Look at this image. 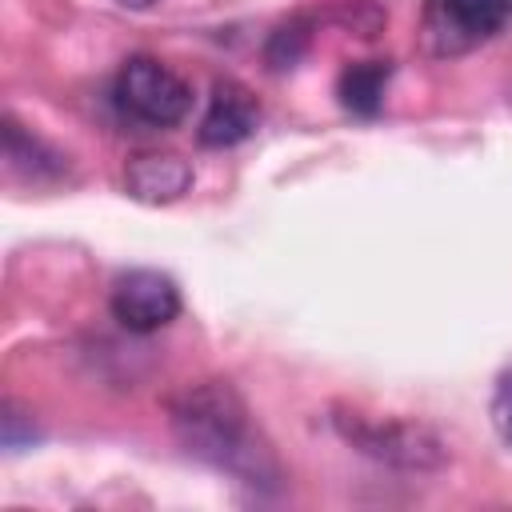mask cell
<instances>
[{"label": "cell", "mask_w": 512, "mask_h": 512, "mask_svg": "<svg viewBox=\"0 0 512 512\" xmlns=\"http://www.w3.org/2000/svg\"><path fill=\"white\" fill-rule=\"evenodd\" d=\"M172 432L188 456L236 476L248 488L276 492L284 472L268 440L252 428L248 404L228 380H200L172 400Z\"/></svg>", "instance_id": "obj_1"}, {"label": "cell", "mask_w": 512, "mask_h": 512, "mask_svg": "<svg viewBox=\"0 0 512 512\" xmlns=\"http://www.w3.org/2000/svg\"><path fill=\"white\" fill-rule=\"evenodd\" d=\"M344 444H352L360 456L400 468V472H436L448 464V444L416 420H376L364 412H336L332 416Z\"/></svg>", "instance_id": "obj_2"}, {"label": "cell", "mask_w": 512, "mask_h": 512, "mask_svg": "<svg viewBox=\"0 0 512 512\" xmlns=\"http://www.w3.org/2000/svg\"><path fill=\"white\" fill-rule=\"evenodd\" d=\"M112 100L124 120L144 124V128H176L188 108H192V88L160 60L152 56H132L120 64Z\"/></svg>", "instance_id": "obj_3"}, {"label": "cell", "mask_w": 512, "mask_h": 512, "mask_svg": "<svg viewBox=\"0 0 512 512\" xmlns=\"http://www.w3.org/2000/svg\"><path fill=\"white\" fill-rule=\"evenodd\" d=\"M512 24V0H424L420 36L432 56H464Z\"/></svg>", "instance_id": "obj_4"}, {"label": "cell", "mask_w": 512, "mask_h": 512, "mask_svg": "<svg viewBox=\"0 0 512 512\" xmlns=\"http://www.w3.org/2000/svg\"><path fill=\"white\" fill-rule=\"evenodd\" d=\"M108 308L120 328L128 332H160L180 316V288L168 272L156 268H132L112 284Z\"/></svg>", "instance_id": "obj_5"}, {"label": "cell", "mask_w": 512, "mask_h": 512, "mask_svg": "<svg viewBox=\"0 0 512 512\" xmlns=\"http://www.w3.org/2000/svg\"><path fill=\"white\" fill-rule=\"evenodd\" d=\"M256 128H260L256 96L236 80H216L212 96H208V108H204V120L196 128L200 144L204 148H232V144L248 140Z\"/></svg>", "instance_id": "obj_6"}, {"label": "cell", "mask_w": 512, "mask_h": 512, "mask_svg": "<svg viewBox=\"0 0 512 512\" xmlns=\"http://www.w3.org/2000/svg\"><path fill=\"white\" fill-rule=\"evenodd\" d=\"M124 188L140 204H172L192 188V164L176 152H140L124 168Z\"/></svg>", "instance_id": "obj_7"}, {"label": "cell", "mask_w": 512, "mask_h": 512, "mask_svg": "<svg viewBox=\"0 0 512 512\" xmlns=\"http://www.w3.org/2000/svg\"><path fill=\"white\" fill-rule=\"evenodd\" d=\"M4 160L24 180H60L68 172V156L24 124H16L12 116H4Z\"/></svg>", "instance_id": "obj_8"}, {"label": "cell", "mask_w": 512, "mask_h": 512, "mask_svg": "<svg viewBox=\"0 0 512 512\" xmlns=\"http://www.w3.org/2000/svg\"><path fill=\"white\" fill-rule=\"evenodd\" d=\"M388 76H392V64L388 60H360V64H348L340 72V104L356 116H376L380 104H384V88H388Z\"/></svg>", "instance_id": "obj_9"}, {"label": "cell", "mask_w": 512, "mask_h": 512, "mask_svg": "<svg viewBox=\"0 0 512 512\" xmlns=\"http://www.w3.org/2000/svg\"><path fill=\"white\" fill-rule=\"evenodd\" d=\"M304 48H308V32L296 20L292 24H280L272 32V40H268V64L272 68H292L304 56Z\"/></svg>", "instance_id": "obj_10"}, {"label": "cell", "mask_w": 512, "mask_h": 512, "mask_svg": "<svg viewBox=\"0 0 512 512\" xmlns=\"http://www.w3.org/2000/svg\"><path fill=\"white\" fill-rule=\"evenodd\" d=\"M0 436H4V448L16 452V448H32V440L40 432H36L32 416L16 408V400H4V408H0Z\"/></svg>", "instance_id": "obj_11"}, {"label": "cell", "mask_w": 512, "mask_h": 512, "mask_svg": "<svg viewBox=\"0 0 512 512\" xmlns=\"http://www.w3.org/2000/svg\"><path fill=\"white\" fill-rule=\"evenodd\" d=\"M492 428H496V436L504 440V444H512V368L508 372H500V380H496V392H492Z\"/></svg>", "instance_id": "obj_12"}, {"label": "cell", "mask_w": 512, "mask_h": 512, "mask_svg": "<svg viewBox=\"0 0 512 512\" xmlns=\"http://www.w3.org/2000/svg\"><path fill=\"white\" fill-rule=\"evenodd\" d=\"M120 4H124V8H152L156 0H120Z\"/></svg>", "instance_id": "obj_13"}]
</instances>
